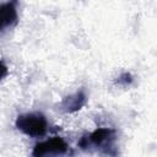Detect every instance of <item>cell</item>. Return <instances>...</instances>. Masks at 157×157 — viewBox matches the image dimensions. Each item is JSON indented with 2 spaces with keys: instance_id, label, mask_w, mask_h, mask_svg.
Wrapping results in <instances>:
<instances>
[{
  "instance_id": "8992f818",
  "label": "cell",
  "mask_w": 157,
  "mask_h": 157,
  "mask_svg": "<svg viewBox=\"0 0 157 157\" xmlns=\"http://www.w3.org/2000/svg\"><path fill=\"white\" fill-rule=\"evenodd\" d=\"M6 75H7V66L2 61H0V80H2Z\"/></svg>"
},
{
  "instance_id": "6da1fadb",
  "label": "cell",
  "mask_w": 157,
  "mask_h": 157,
  "mask_svg": "<svg viewBox=\"0 0 157 157\" xmlns=\"http://www.w3.org/2000/svg\"><path fill=\"white\" fill-rule=\"evenodd\" d=\"M16 128L27 136L42 137L47 134L48 121L42 113H25L17 117Z\"/></svg>"
},
{
  "instance_id": "5b68a950",
  "label": "cell",
  "mask_w": 157,
  "mask_h": 157,
  "mask_svg": "<svg viewBox=\"0 0 157 157\" xmlns=\"http://www.w3.org/2000/svg\"><path fill=\"white\" fill-rule=\"evenodd\" d=\"M86 101H87V97L85 92L77 91L76 93L65 97L60 103V108L65 113H74V112L80 110L86 104Z\"/></svg>"
},
{
  "instance_id": "7a4b0ae2",
  "label": "cell",
  "mask_w": 157,
  "mask_h": 157,
  "mask_svg": "<svg viewBox=\"0 0 157 157\" xmlns=\"http://www.w3.org/2000/svg\"><path fill=\"white\" fill-rule=\"evenodd\" d=\"M67 150H69V145L61 137L55 136L47 141L37 144L32 151V155L36 157L47 156V155H63Z\"/></svg>"
},
{
  "instance_id": "277c9868",
  "label": "cell",
  "mask_w": 157,
  "mask_h": 157,
  "mask_svg": "<svg viewBox=\"0 0 157 157\" xmlns=\"http://www.w3.org/2000/svg\"><path fill=\"white\" fill-rule=\"evenodd\" d=\"M17 0H9L0 5V32L13 27L18 21L17 15Z\"/></svg>"
},
{
  "instance_id": "3957f363",
  "label": "cell",
  "mask_w": 157,
  "mask_h": 157,
  "mask_svg": "<svg viewBox=\"0 0 157 157\" xmlns=\"http://www.w3.org/2000/svg\"><path fill=\"white\" fill-rule=\"evenodd\" d=\"M115 137V131L113 129H108V128H99L97 130H94L93 132H91L88 136H83L81 137L78 146L81 148H87L88 146L93 145L96 147L99 146H104V145H109Z\"/></svg>"
}]
</instances>
